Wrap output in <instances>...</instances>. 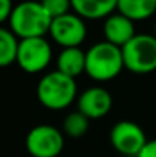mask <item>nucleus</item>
<instances>
[{
	"instance_id": "nucleus-4",
	"label": "nucleus",
	"mask_w": 156,
	"mask_h": 157,
	"mask_svg": "<svg viewBox=\"0 0 156 157\" xmlns=\"http://www.w3.org/2000/svg\"><path fill=\"white\" fill-rule=\"evenodd\" d=\"M124 69L136 75H146L156 70V37L153 34H136L124 48H121Z\"/></svg>"
},
{
	"instance_id": "nucleus-8",
	"label": "nucleus",
	"mask_w": 156,
	"mask_h": 157,
	"mask_svg": "<svg viewBox=\"0 0 156 157\" xmlns=\"http://www.w3.org/2000/svg\"><path fill=\"white\" fill-rule=\"evenodd\" d=\"M109 139L115 151L127 157H136L149 140L141 125L133 121L116 122L109 133Z\"/></svg>"
},
{
	"instance_id": "nucleus-6",
	"label": "nucleus",
	"mask_w": 156,
	"mask_h": 157,
	"mask_svg": "<svg viewBox=\"0 0 156 157\" xmlns=\"http://www.w3.org/2000/svg\"><path fill=\"white\" fill-rule=\"evenodd\" d=\"M52 61V46L45 37L18 41L15 63L26 73H40Z\"/></svg>"
},
{
	"instance_id": "nucleus-3",
	"label": "nucleus",
	"mask_w": 156,
	"mask_h": 157,
	"mask_svg": "<svg viewBox=\"0 0 156 157\" xmlns=\"http://www.w3.org/2000/svg\"><path fill=\"white\" fill-rule=\"evenodd\" d=\"M77 81L58 70L43 75L37 84V99L48 110H64L77 99Z\"/></svg>"
},
{
	"instance_id": "nucleus-10",
	"label": "nucleus",
	"mask_w": 156,
	"mask_h": 157,
	"mask_svg": "<svg viewBox=\"0 0 156 157\" xmlns=\"http://www.w3.org/2000/svg\"><path fill=\"white\" fill-rule=\"evenodd\" d=\"M104 41L115 44L118 48H124L135 35V21L127 18L119 12H113L107 18H104L103 25Z\"/></svg>"
},
{
	"instance_id": "nucleus-5",
	"label": "nucleus",
	"mask_w": 156,
	"mask_h": 157,
	"mask_svg": "<svg viewBox=\"0 0 156 157\" xmlns=\"http://www.w3.org/2000/svg\"><path fill=\"white\" fill-rule=\"evenodd\" d=\"M25 144L32 157H58L64 148V134L54 125L42 124L29 130Z\"/></svg>"
},
{
	"instance_id": "nucleus-14",
	"label": "nucleus",
	"mask_w": 156,
	"mask_h": 157,
	"mask_svg": "<svg viewBox=\"0 0 156 157\" xmlns=\"http://www.w3.org/2000/svg\"><path fill=\"white\" fill-rule=\"evenodd\" d=\"M18 38L11 29L0 26V67H8L17 59Z\"/></svg>"
},
{
	"instance_id": "nucleus-11",
	"label": "nucleus",
	"mask_w": 156,
	"mask_h": 157,
	"mask_svg": "<svg viewBox=\"0 0 156 157\" xmlns=\"http://www.w3.org/2000/svg\"><path fill=\"white\" fill-rule=\"evenodd\" d=\"M72 11L84 20L107 18L116 9L118 0H70Z\"/></svg>"
},
{
	"instance_id": "nucleus-15",
	"label": "nucleus",
	"mask_w": 156,
	"mask_h": 157,
	"mask_svg": "<svg viewBox=\"0 0 156 157\" xmlns=\"http://www.w3.org/2000/svg\"><path fill=\"white\" fill-rule=\"evenodd\" d=\"M89 125H90V119H87L78 110L70 111L63 119V134L72 139H80L89 131Z\"/></svg>"
},
{
	"instance_id": "nucleus-12",
	"label": "nucleus",
	"mask_w": 156,
	"mask_h": 157,
	"mask_svg": "<svg viewBox=\"0 0 156 157\" xmlns=\"http://www.w3.org/2000/svg\"><path fill=\"white\" fill-rule=\"evenodd\" d=\"M86 69V51L81 48H66L57 56V70L66 76L77 78L84 73Z\"/></svg>"
},
{
	"instance_id": "nucleus-17",
	"label": "nucleus",
	"mask_w": 156,
	"mask_h": 157,
	"mask_svg": "<svg viewBox=\"0 0 156 157\" xmlns=\"http://www.w3.org/2000/svg\"><path fill=\"white\" fill-rule=\"evenodd\" d=\"M12 0H0V25L5 20H9V15L12 12Z\"/></svg>"
},
{
	"instance_id": "nucleus-1",
	"label": "nucleus",
	"mask_w": 156,
	"mask_h": 157,
	"mask_svg": "<svg viewBox=\"0 0 156 157\" xmlns=\"http://www.w3.org/2000/svg\"><path fill=\"white\" fill-rule=\"evenodd\" d=\"M9 29L17 38H37L49 34L52 17L46 12L40 0H25L12 8Z\"/></svg>"
},
{
	"instance_id": "nucleus-19",
	"label": "nucleus",
	"mask_w": 156,
	"mask_h": 157,
	"mask_svg": "<svg viewBox=\"0 0 156 157\" xmlns=\"http://www.w3.org/2000/svg\"><path fill=\"white\" fill-rule=\"evenodd\" d=\"M153 35L156 37V21H155V32H153Z\"/></svg>"
},
{
	"instance_id": "nucleus-2",
	"label": "nucleus",
	"mask_w": 156,
	"mask_h": 157,
	"mask_svg": "<svg viewBox=\"0 0 156 157\" xmlns=\"http://www.w3.org/2000/svg\"><path fill=\"white\" fill-rule=\"evenodd\" d=\"M124 69V59L121 48L107 41H98L86 51V69L84 73L97 81L107 82L115 79Z\"/></svg>"
},
{
	"instance_id": "nucleus-13",
	"label": "nucleus",
	"mask_w": 156,
	"mask_h": 157,
	"mask_svg": "<svg viewBox=\"0 0 156 157\" xmlns=\"http://www.w3.org/2000/svg\"><path fill=\"white\" fill-rule=\"evenodd\" d=\"M116 11L132 21H142L156 14V0H118Z\"/></svg>"
},
{
	"instance_id": "nucleus-7",
	"label": "nucleus",
	"mask_w": 156,
	"mask_h": 157,
	"mask_svg": "<svg viewBox=\"0 0 156 157\" xmlns=\"http://www.w3.org/2000/svg\"><path fill=\"white\" fill-rule=\"evenodd\" d=\"M51 38L63 49L66 48H80L87 37V26L86 20L77 15L74 11L64 14L61 17L52 18Z\"/></svg>"
},
{
	"instance_id": "nucleus-9",
	"label": "nucleus",
	"mask_w": 156,
	"mask_h": 157,
	"mask_svg": "<svg viewBox=\"0 0 156 157\" xmlns=\"http://www.w3.org/2000/svg\"><path fill=\"white\" fill-rule=\"evenodd\" d=\"M113 105L110 92L104 87L94 86L86 89L77 99V110L87 119H101L109 114Z\"/></svg>"
},
{
	"instance_id": "nucleus-18",
	"label": "nucleus",
	"mask_w": 156,
	"mask_h": 157,
	"mask_svg": "<svg viewBox=\"0 0 156 157\" xmlns=\"http://www.w3.org/2000/svg\"><path fill=\"white\" fill-rule=\"evenodd\" d=\"M136 157H156V139L147 140V144L144 145V148L139 151V154Z\"/></svg>"
},
{
	"instance_id": "nucleus-16",
	"label": "nucleus",
	"mask_w": 156,
	"mask_h": 157,
	"mask_svg": "<svg viewBox=\"0 0 156 157\" xmlns=\"http://www.w3.org/2000/svg\"><path fill=\"white\" fill-rule=\"evenodd\" d=\"M40 3L43 5V8L46 9V12L52 18H57V17L72 12L70 0H40Z\"/></svg>"
}]
</instances>
